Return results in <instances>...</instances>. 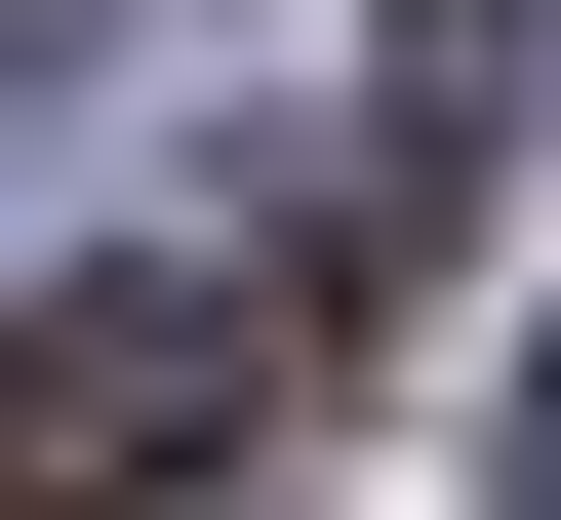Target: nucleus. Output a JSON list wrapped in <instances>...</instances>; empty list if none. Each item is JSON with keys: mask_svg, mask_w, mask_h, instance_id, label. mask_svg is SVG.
Listing matches in <instances>:
<instances>
[{"mask_svg": "<svg viewBox=\"0 0 561 520\" xmlns=\"http://www.w3.org/2000/svg\"><path fill=\"white\" fill-rule=\"evenodd\" d=\"M280 321L321 280H41L0 321V520H201L280 440Z\"/></svg>", "mask_w": 561, "mask_h": 520, "instance_id": "obj_1", "label": "nucleus"}, {"mask_svg": "<svg viewBox=\"0 0 561 520\" xmlns=\"http://www.w3.org/2000/svg\"><path fill=\"white\" fill-rule=\"evenodd\" d=\"M522 520H561V360H522Z\"/></svg>", "mask_w": 561, "mask_h": 520, "instance_id": "obj_4", "label": "nucleus"}, {"mask_svg": "<svg viewBox=\"0 0 561 520\" xmlns=\"http://www.w3.org/2000/svg\"><path fill=\"white\" fill-rule=\"evenodd\" d=\"M41 41H161V0H0V81H41Z\"/></svg>", "mask_w": 561, "mask_h": 520, "instance_id": "obj_3", "label": "nucleus"}, {"mask_svg": "<svg viewBox=\"0 0 561 520\" xmlns=\"http://www.w3.org/2000/svg\"><path fill=\"white\" fill-rule=\"evenodd\" d=\"M522 41H561V0H401V120H481V81H522Z\"/></svg>", "mask_w": 561, "mask_h": 520, "instance_id": "obj_2", "label": "nucleus"}]
</instances>
